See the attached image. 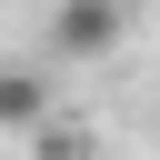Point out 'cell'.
<instances>
[{
	"mask_svg": "<svg viewBox=\"0 0 160 160\" xmlns=\"http://www.w3.org/2000/svg\"><path fill=\"white\" fill-rule=\"evenodd\" d=\"M130 30V0H60L50 10V50L60 60H110Z\"/></svg>",
	"mask_w": 160,
	"mask_h": 160,
	"instance_id": "1",
	"label": "cell"
},
{
	"mask_svg": "<svg viewBox=\"0 0 160 160\" xmlns=\"http://www.w3.org/2000/svg\"><path fill=\"white\" fill-rule=\"evenodd\" d=\"M40 120H50V80L20 60V70H0V130L10 140H40Z\"/></svg>",
	"mask_w": 160,
	"mask_h": 160,
	"instance_id": "2",
	"label": "cell"
}]
</instances>
